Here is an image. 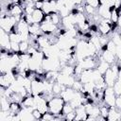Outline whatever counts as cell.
<instances>
[{
	"instance_id": "6da1fadb",
	"label": "cell",
	"mask_w": 121,
	"mask_h": 121,
	"mask_svg": "<svg viewBox=\"0 0 121 121\" xmlns=\"http://www.w3.org/2000/svg\"><path fill=\"white\" fill-rule=\"evenodd\" d=\"M64 104L65 101L60 95H53L51 98L48 99V110L56 116L61 115Z\"/></svg>"
},
{
	"instance_id": "7a4b0ae2",
	"label": "cell",
	"mask_w": 121,
	"mask_h": 121,
	"mask_svg": "<svg viewBox=\"0 0 121 121\" xmlns=\"http://www.w3.org/2000/svg\"><path fill=\"white\" fill-rule=\"evenodd\" d=\"M20 20L17 19L16 17H14V16L9 15V14L1 15V18H0V27H1V29H3L6 32L9 33V32L15 30V26H16L17 23Z\"/></svg>"
},
{
	"instance_id": "3957f363",
	"label": "cell",
	"mask_w": 121,
	"mask_h": 121,
	"mask_svg": "<svg viewBox=\"0 0 121 121\" xmlns=\"http://www.w3.org/2000/svg\"><path fill=\"white\" fill-rule=\"evenodd\" d=\"M42 32L45 35H51V34H56L57 30L59 29V26H56L55 24H53L51 22V20L49 19V16L46 15L45 19L40 24Z\"/></svg>"
},
{
	"instance_id": "277c9868",
	"label": "cell",
	"mask_w": 121,
	"mask_h": 121,
	"mask_svg": "<svg viewBox=\"0 0 121 121\" xmlns=\"http://www.w3.org/2000/svg\"><path fill=\"white\" fill-rule=\"evenodd\" d=\"M116 94L113 90V87L107 86L104 89V95H103V103L109 107H113L115 106V101H116Z\"/></svg>"
},
{
	"instance_id": "5b68a950",
	"label": "cell",
	"mask_w": 121,
	"mask_h": 121,
	"mask_svg": "<svg viewBox=\"0 0 121 121\" xmlns=\"http://www.w3.org/2000/svg\"><path fill=\"white\" fill-rule=\"evenodd\" d=\"M44 94V83L43 79L35 77L31 81V95H43Z\"/></svg>"
},
{
	"instance_id": "8992f818",
	"label": "cell",
	"mask_w": 121,
	"mask_h": 121,
	"mask_svg": "<svg viewBox=\"0 0 121 121\" xmlns=\"http://www.w3.org/2000/svg\"><path fill=\"white\" fill-rule=\"evenodd\" d=\"M97 25L98 33L104 36H109L112 32V24L109 19H101Z\"/></svg>"
},
{
	"instance_id": "52a82bcc",
	"label": "cell",
	"mask_w": 121,
	"mask_h": 121,
	"mask_svg": "<svg viewBox=\"0 0 121 121\" xmlns=\"http://www.w3.org/2000/svg\"><path fill=\"white\" fill-rule=\"evenodd\" d=\"M16 76L12 71H9L7 73L1 74L0 76V86L4 88H9L16 79Z\"/></svg>"
},
{
	"instance_id": "ba28073f",
	"label": "cell",
	"mask_w": 121,
	"mask_h": 121,
	"mask_svg": "<svg viewBox=\"0 0 121 121\" xmlns=\"http://www.w3.org/2000/svg\"><path fill=\"white\" fill-rule=\"evenodd\" d=\"M97 57H98V55H96L95 57H86L78 62L80 63V65L82 66L83 69H95L97 62L100 60V58H99V60H97Z\"/></svg>"
},
{
	"instance_id": "9c48e42d",
	"label": "cell",
	"mask_w": 121,
	"mask_h": 121,
	"mask_svg": "<svg viewBox=\"0 0 121 121\" xmlns=\"http://www.w3.org/2000/svg\"><path fill=\"white\" fill-rule=\"evenodd\" d=\"M76 79H77V78L74 75L68 76V75H64L61 73H59V76L57 78V81L65 87H72Z\"/></svg>"
},
{
	"instance_id": "30bf717a",
	"label": "cell",
	"mask_w": 121,
	"mask_h": 121,
	"mask_svg": "<svg viewBox=\"0 0 121 121\" xmlns=\"http://www.w3.org/2000/svg\"><path fill=\"white\" fill-rule=\"evenodd\" d=\"M100 57H101V59L103 60H105L106 62H108V63H110L111 65L112 64V63H115V62H117L116 60V56H115V53H113V52H112V51H110V50H108V49H101V51H100Z\"/></svg>"
},
{
	"instance_id": "8fae6325",
	"label": "cell",
	"mask_w": 121,
	"mask_h": 121,
	"mask_svg": "<svg viewBox=\"0 0 121 121\" xmlns=\"http://www.w3.org/2000/svg\"><path fill=\"white\" fill-rule=\"evenodd\" d=\"M10 38H9V33L6 32L3 29H0V45L1 48L10 50Z\"/></svg>"
},
{
	"instance_id": "7c38bea8",
	"label": "cell",
	"mask_w": 121,
	"mask_h": 121,
	"mask_svg": "<svg viewBox=\"0 0 121 121\" xmlns=\"http://www.w3.org/2000/svg\"><path fill=\"white\" fill-rule=\"evenodd\" d=\"M36 40H37L38 46L40 47L41 50L45 49V48L49 47L50 45H52V43H51V40H50V36L49 35L42 34V35L38 36L36 38Z\"/></svg>"
},
{
	"instance_id": "4fadbf2b",
	"label": "cell",
	"mask_w": 121,
	"mask_h": 121,
	"mask_svg": "<svg viewBox=\"0 0 121 121\" xmlns=\"http://www.w3.org/2000/svg\"><path fill=\"white\" fill-rule=\"evenodd\" d=\"M32 108H28V107H23L22 110L19 112L18 115L20 120L23 121H31V120H35L33 114H32Z\"/></svg>"
},
{
	"instance_id": "5bb4252c",
	"label": "cell",
	"mask_w": 121,
	"mask_h": 121,
	"mask_svg": "<svg viewBox=\"0 0 121 121\" xmlns=\"http://www.w3.org/2000/svg\"><path fill=\"white\" fill-rule=\"evenodd\" d=\"M30 15L32 19V24H41L46 16V14L43 12L42 9H35Z\"/></svg>"
},
{
	"instance_id": "9a60e30c",
	"label": "cell",
	"mask_w": 121,
	"mask_h": 121,
	"mask_svg": "<svg viewBox=\"0 0 121 121\" xmlns=\"http://www.w3.org/2000/svg\"><path fill=\"white\" fill-rule=\"evenodd\" d=\"M76 94H77V91L73 87H65L60 95L63 98V100L65 102H70L75 97Z\"/></svg>"
},
{
	"instance_id": "2e32d148",
	"label": "cell",
	"mask_w": 121,
	"mask_h": 121,
	"mask_svg": "<svg viewBox=\"0 0 121 121\" xmlns=\"http://www.w3.org/2000/svg\"><path fill=\"white\" fill-rule=\"evenodd\" d=\"M94 70L95 69H84L78 77V79L83 84L90 81H94Z\"/></svg>"
},
{
	"instance_id": "e0dca14e",
	"label": "cell",
	"mask_w": 121,
	"mask_h": 121,
	"mask_svg": "<svg viewBox=\"0 0 121 121\" xmlns=\"http://www.w3.org/2000/svg\"><path fill=\"white\" fill-rule=\"evenodd\" d=\"M107 120H110V121L121 120V112H120V110H118L115 106L110 107V111H109Z\"/></svg>"
},
{
	"instance_id": "ac0fdd59",
	"label": "cell",
	"mask_w": 121,
	"mask_h": 121,
	"mask_svg": "<svg viewBox=\"0 0 121 121\" xmlns=\"http://www.w3.org/2000/svg\"><path fill=\"white\" fill-rule=\"evenodd\" d=\"M76 112V118L75 120H87L88 118V114L86 112V109H85V105H80L78 108L75 109Z\"/></svg>"
},
{
	"instance_id": "d6986e66",
	"label": "cell",
	"mask_w": 121,
	"mask_h": 121,
	"mask_svg": "<svg viewBox=\"0 0 121 121\" xmlns=\"http://www.w3.org/2000/svg\"><path fill=\"white\" fill-rule=\"evenodd\" d=\"M97 14L102 18V19H109L111 16V9L105 5H100L97 8Z\"/></svg>"
},
{
	"instance_id": "ffe728a7",
	"label": "cell",
	"mask_w": 121,
	"mask_h": 121,
	"mask_svg": "<svg viewBox=\"0 0 121 121\" xmlns=\"http://www.w3.org/2000/svg\"><path fill=\"white\" fill-rule=\"evenodd\" d=\"M21 104H22L23 107H28V108L35 109V98H34V95H26L23 98Z\"/></svg>"
},
{
	"instance_id": "44dd1931",
	"label": "cell",
	"mask_w": 121,
	"mask_h": 121,
	"mask_svg": "<svg viewBox=\"0 0 121 121\" xmlns=\"http://www.w3.org/2000/svg\"><path fill=\"white\" fill-rule=\"evenodd\" d=\"M29 34L31 37H35L37 38L38 36L43 34L42 32V29H41V26H40V24H31L29 25Z\"/></svg>"
},
{
	"instance_id": "7402d4cb",
	"label": "cell",
	"mask_w": 121,
	"mask_h": 121,
	"mask_svg": "<svg viewBox=\"0 0 121 121\" xmlns=\"http://www.w3.org/2000/svg\"><path fill=\"white\" fill-rule=\"evenodd\" d=\"M111 67V64L110 63H108V62H106L105 60H103L102 59H101V57H100V60H98V62H97V65H96V70L100 73V74H102V75H104L105 74V72L109 69Z\"/></svg>"
},
{
	"instance_id": "603a6c76",
	"label": "cell",
	"mask_w": 121,
	"mask_h": 121,
	"mask_svg": "<svg viewBox=\"0 0 121 121\" xmlns=\"http://www.w3.org/2000/svg\"><path fill=\"white\" fill-rule=\"evenodd\" d=\"M23 106L21 104V102H17V101H10L9 104V112L12 114H18L19 112L22 110Z\"/></svg>"
},
{
	"instance_id": "cb8c5ba5",
	"label": "cell",
	"mask_w": 121,
	"mask_h": 121,
	"mask_svg": "<svg viewBox=\"0 0 121 121\" xmlns=\"http://www.w3.org/2000/svg\"><path fill=\"white\" fill-rule=\"evenodd\" d=\"M49 19L51 20V22L53 24H55L56 26H58L59 27L61 26V20H62V17L60 16V14L59 12H54L52 14H49Z\"/></svg>"
},
{
	"instance_id": "d4e9b609",
	"label": "cell",
	"mask_w": 121,
	"mask_h": 121,
	"mask_svg": "<svg viewBox=\"0 0 121 121\" xmlns=\"http://www.w3.org/2000/svg\"><path fill=\"white\" fill-rule=\"evenodd\" d=\"M9 104H10V100L5 96V95H1V98H0V109L1 111H9Z\"/></svg>"
},
{
	"instance_id": "484cf974",
	"label": "cell",
	"mask_w": 121,
	"mask_h": 121,
	"mask_svg": "<svg viewBox=\"0 0 121 121\" xmlns=\"http://www.w3.org/2000/svg\"><path fill=\"white\" fill-rule=\"evenodd\" d=\"M65 88V86L61 85L60 82L58 81H55L53 83V88H52V93L54 95H60V93L62 92V90Z\"/></svg>"
},
{
	"instance_id": "4316f807",
	"label": "cell",
	"mask_w": 121,
	"mask_h": 121,
	"mask_svg": "<svg viewBox=\"0 0 121 121\" xmlns=\"http://www.w3.org/2000/svg\"><path fill=\"white\" fill-rule=\"evenodd\" d=\"M84 13L87 14L89 17L90 16H93V15H95V14L97 13V9L94 8L91 5H88V4L84 3Z\"/></svg>"
},
{
	"instance_id": "83f0119b",
	"label": "cell",
	"mask_w": 121,
	"mask_h": 121,
	"mask_svg": "<svg viewBox=\"0 0 121 121\" xmlns=\"http://www.w3.org/2000/svg\"><path fill=\"white\" fill-rule=\"evenodd\" d=\"M9 38H10V41L11 42H15V43H21L23 41V38H22V35L20 33H18L17 31H11L9 32Z\"/></svg>"
},
{
	"instance_id": "f1b7e54d",
	"label": "cell",
	"mask_w": 121,
	"mask_h": 121,
	"mask_svg": "<svg viewBox=\"0 0 121 121\" xmlns=\"http://www.w3.org/2000/svg\"><path fill=\"white\" fill-rule=\"evenodd\" d=\"M73 111H75V108L70 104V102H65L63 109H62V112H61V115L64 117V115H66L67 113H69Z\"/></svg>"
},
{
	"instance_id": "f546056e",
	"label": "cell",
	"mask_w": 121,
	"mask_h": 121,
	"mask_svg": "<svg viewBox=\"0 0 121 121\" xmlns=\"http://www.w3.org/2000/svg\"><path fill=\"white\" fill-rule=\"evenodd\" d=\"M99 108H100V115L105 120H107V117H108V114H109V111H110V107L105 105V104H102L101 106H99Z\"/></svg>"
},
{
	"instance_id": "4dcf8cb0",
	"label": "cell",
	"mask_w": 121,
	"mask_h": 121,
	"mask_svg": "<svg viewBox=\"0 0 121 121\" xmlns=\"http://www.w3.org/2000/svg\"><path fill=\"white\" fill-rule=\"evenodd\" d=\"M19 45H20V53H26L30 46V43L29 41H22Z\"/></svg>"
},
{
	"instance_id": "1f68e13d",
	"label": "cell",
	"mask_w": 121,
	"mask_h": 121,
	"mask_svg": "<svg viewBox=\"0 0 121 121\" xmlns=\"http://www.w3.org/2000/svg\"><path fill=\"white\" fill-rule=\"evenodd\" d=\"M116 44L110 39L109 40V42L107 43V44L103 47V48H101V49H108V50H110V51H112V52H113V53H115V50H116Z\"/></svg>"
},
{
	"instance_id": "d6a6232c",
	"label": "cell",
	"mask_w": 121,
	"mask_h": 121,
	"mask_svg": "<svg viewBox=\"0 0 121 121\" xmlns=\"http://www.w3.org/2000/svg\"><path fill=\"white\" fill-rule=\"evenodd\" d=\"M76 91H78V92H81L82 91V89H83V83L78 79V78H77L76 80H75V82H74V84H73V86H72Z\"/></svg>"
},
{
	"instance_id": "836d02e7",
	"label": "cell",
	"mask_w": 121,
	"mask_h": 121,
	"mask_svg": "<svg viewBox=\"0 0 121 121\" xmlns=\"http://www.w3.org/2000/svg\"><path fill=\"white\" fill-rule=\"evenodd\" d=\"M32 114L35 118V120H41L42 119V116H43V113L38 110V109H33L32 110Z\"/></svg>"
},
{
	"instance_id": "e575fe53",
	"label": "cell",
	"mask_w": 121,
	"mask_h": 121,
	"mask_svg": "<svg viewBox=\"0 0 121 121\" xmlns=\"http://www.w3.org/2000/svg\"><path fill=\"white\" fill-rule=\"evenodd\" d=\"M85 3L93 6L95 9H97L100 6V0H85Z\"/></svg>"
},
{
	"instance_id": "d590c367",
	"label": "cell",
	"mask_w": 121,
	"mask_h": 121,
	"mask_svg": "<svg viewBox=\"0 0 121 121\" xmlns=\"http://www.w3.org/2000/svg\"><path fill=\"white\" fill-rule=\"evenodd\" d=\"M76 118V112L73 111L69 113H67L66 115H64V119L65 120H68V121H72V120H75Z\"/></svg>"
},
{
	"instance_id": "8d00e7d4",
	"label": "cell",
	"mask_w": 121,
	"mask_h": 121,
	"mask_svg": "<svg viewBox=\"0 0 121 121\" xmlns=\"http://www.w3.org/2000/svg\"><path fill=\"white\" fill-rule=\"evenodd\" d=\"M115 56H116V60H118V62H121V45H117L116 46Z\"/></svg>"
},
{
	"instance_id": "74e56055",
	"label": "cell",
	"mask_w": 121,
	"mask_h": 121,
	"mask_svg": "<svg viewBox=\"0 0 121 121\" xmlns=\"http://www.w3.org/2000/svg\"><path fill=\"white\" fill-rule=\"evenodd\" d=\"M115 107L121 111V95H117L116 97V101H115Z\"/></svg>"
},
{
	"instance_id": "f35d334b",
	"label": "cell",
	"mask_w": 121,
	"mask_h": 121,
	"mask_svg": "<svg viewBox=\"0 0 121 121\" xmlns=\"http://www.w3.org/2000/svg\"><path fill=\"white\" fill-rule=\"evenodd\" d=\"M43 6V1H37L35 2V8L36 9H42Z\"/></svg>"
},
{
	"instance_id": "ab89813d",
	"label": "cell",
	"mask_w": 121,
	"mask_h": 121,
	"mask_svg": "<svg viewBox=\"0 0 121 121\" xmlns=\"http://www.w3.org/2000/svg\"><path fill=\"white\" fill-rule=\"evenodd\" d=\"M74 1H75L76 5H80V4L85 3V0H74Z\"/></svg>"
},
{
	"instance_id": "60d3db41",
	"label": "cell",
	"mask_w": 121,
	"mask_h": 121,
	"mask_svg": "<svg viewBox=\"0 0 121 121\" xmlns=\"http://www.w3.org/2000/svg\"><path fill=\"white\" fill-rule=\"evenodd\" d=\"M117 81L121 83V69L119 71V74H118V78H117Z\"/></svg>"
},
{
	"instance_id": "b9f144b4",
	"label": "cell",
	"mask_w": 121,
	"mask_h": 121,
	"mask_svg": "<svg viewBox=\"0 0 121 121\" xmlns=\"http://www.w3.org/2000/svg\"><path fill=\"white\" fill-rule=\"evenodd\" d=\"M117 26L119 27H121V15L119 16V20H118V23H117Z\"/></svg>"
},
{
	"instance_id": "7bdbcfd3",
	"label": "cell",
	"mask_w": 121,
	"mask_h": 121,
	"mask_svg": "<svg viewBox=\"0 0 121 121\" xmlns=\"http://www.w3.org/2000/svg\"><path fill=\"white\" fill-rule=\"evenodd\" d=\"M9 1H10V2H12V3H17V1H18V0H9Z\"/></svg>"
},
{
	"instance_id": "ee69618b",
	"label": "cell",
	"mask_w": 121,
	"mask_h": 121,
	"mask_svg": "<svg viewBox=\"0 0 121 121\" xmlns=\"http://www.w3.org/2000/svg\"><path fill=\"white\" fill-rule=\"evenodd\" d=\"M32 1H34V2H37V1H43V0H32Z\"/></svg>"
},
{
	"instance_id": "f6af8a7d",
	"label": "cell",
	"mask_w": 121,
	"mask_h": 121,
	"mask_svg": "<svg viewBox=\"0 0 121 121\" xmlns=\"http://www.w3.org/2000/svg\"><path fill=\"white\" fill-rule=\"evenodd\" d=\"M119 34L121 35V27H120V30H119Z\"/></svg>"
},
{
	"instance_id": "bcb514c9",
	"label": "cell",
	"mask_w": 121,
	"mask_h": 121,
	"mask_svg": "<svg viewBox=\"0 0 121 121\" xmlns=\"http://www.w3.org/2000/svg\"><path fill=\"white\" fill-rule=\"evenodd\" d=\"M120 112H121V111H120Z\"/></svg>"
}]
</instances>
